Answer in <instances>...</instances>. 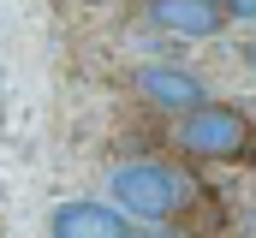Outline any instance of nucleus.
I'll use <instances>...</instances> for the list:
<instances>
[{
	"label": "nucleus",
	"instance_id": "nucleus-7",
	"mask_svg": "<svg viewBox=\"0 0 256 238\" xmlns=\"http://www.w3.org/2000/svg\"><path fill=\"white\" fill-rule=\"evenodd\" d=\"M131 238H179V232H173V226H137Z\"/></svg>",
	"mask_w": 256,
	"mask_h": 238
},
{
	"label": "nucleus",
	"instance_id": "nucleus-3",
	"mask_svg": "<svg viewBox=\"0 0 256 238\" xmlns=\"http://www.w3.org/2000/svg\"><path fill=\"white\" fill-rule=\"evenodd\" d=\"M131 90H137L143 108L173 114V119H185V114H196L202 102H214L208 84H202V72L179 66V60H137V66H131Z\"/></svg>",
	"mask_w": 256,
	"mask_h": 238
},
{
	"label": "nucleus",
	"instance_id": "nucleus-5",
	"mask_svg": "<svg viewBox=\"0 0 256 238\" xmlns=\"http://www.w3.org/2000/svg\"><path fill=\"white\" fill-rule=\"evenodd\" d=\"M143 24H155L179 42H214L226 30V6H214V0H143Z\"/></svg>",
	"mask_w": 256,
	"mask_h": 238
},
{
	"label": "nucleus",
	"instance_id": "nucleus-6",
	"mask_svg": "<svg viewBox=\"0 0 256 238\" xmlns=\"http://www.w3.org/2000/svg\"><path fill=\"white\" fill-rule=\"evenodd\" d=\"M256 18V0H232V6H226V24H250Z\"/></svg>",
	"mask_w": 256,
	"mask_h": 238
},
{
	"label": "nucleus",
	"instance_id": "nucleus-1",
	"mask_svg": "<svg viewBox=\"0 0 256 238\" xmlns=\"http://www.w3.org/2000/svg\"><path fill=\"white\" fill-rule=\"evenodd\" d=\"M191 173L161 161V155H126L114 173H108V202L137 220V226H173L185 208H191Z\"/></svg>",
	"mask_w": 256,
	"mask_h": 238
},
{
	"label": "nucleus",
	"instance_id": "nucleus-4",
	"mask_svg": "<svg viewBox=\"0 0 256 238\" xmlns=\"http://www.w3.org/2000/svg\"><path fill=\"white\" fill-rule=\"evenodd\" d=\"M126 214L108 202V196H66L48 208V238H131Z\"/></svg>",
	"mask_w": 256,
	"mask_h": 238
},
{
	"label": "nucleus",
	"instance_id": "nucleus-8",
	"mask_svg": "<svg viewBox=\"0 0 256 238\" xmlns=\"http://www.w3.org/2000/svg\"><path fill=\"white\" fill-rule=\"evenodd\" d=\"M244 72H250V78H256V36H250V42H244Z\"/></svg>",
	"mask_w": 256,
	"mask_h": 238
},
{
	"label": "nucleus",
	"instance_id": "nucleus-2",
	"mask_svg": "<svg viewBox=\"0 0 256 238\" xmlns=\"http://www.w3.org/2000/svg\"><path fill=\"white\" fill-rule=\"evenodd\" d=\"M173 149L202 167H256V119L232 102H202L196 114L173 119Z\"/></svg>",
	"mask_w": 256,
	"mask_h": 238
}]
</instances>
